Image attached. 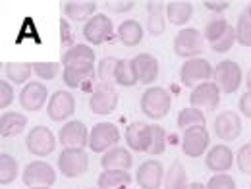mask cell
Listing matches in <instances>:
<instances>
[{
  "instance_id": "1",
  "label": "cell",
  "mask_w": 251,
  "mask_h": 189,
  "mask_svg": "<svg viewBox=\"0 0 251 189\" xmlns=\"http://www.w3.org/2000/svg\"><path fill=\"white\" fill-rule=\"evenodd\" d=\"M139 106H141V112L147 118H151V120H162L170 112L172 96H170V93L164 87L151 85V87H147L143 91V94H141Z\"/></svg>"
},
{
  "instance_id": "2",
  "label": "cell",
  "mask_w": 251,
  "mask_h": 189,
  "mask_svg": "<svg viewBox=\"0 0 251 189\" xmlns=\"http://www.w3.org/2000/svg\"><path fill=\"white\" fill-rule=\"evenodd\" d=\"M172 48H174V54L180 58H186V60L199 58V54L205 50V37L199 29L184 27L176 33Z\"/></svg>"
},
{
  "instance_id": "3",
  "label": "cell",
  "mask_w": 251,
  "mask_h": 189,
  "mask_svg": "<svg viewBox=\"0 0 251 189\" xmlns=\"http://www.w3.org/2000/svg\"><path fill=\"white\" fill-rule=\"evenodd\" d=\"M211 77H215V68L205 58L186 60L180 68V81L184 87H189V89H195L199 83L211 81Z\"/></svg>"
},
{
  "instance_id": "4",
  "label": "cell",
  "mask_w": 251,
  "mask_h": 189,
  "mask_svg": "<svg viewBox=\"0 0 251 189\" xmlns=\"http://www.w3.org/2000/svg\"><path fill=\"white\" fill-rule=\"evenodd\" d=\"M120 141V129L112 122H99L91 127L89 133V149L93 153H106L110 149H114Z\"/></svg>"
},
{
  "instance_id": "5",
  "label": "cell",
  "mask_w": 251,
  "mask_h": 189,
  "mask_svg": "<svg viewBox=\"0 0 251 189\" xmlns=\"http://www.w3.org/2000/svg\"><path fill=\"white\" fill-rule=\"evenodd\" d=\"M211 145V135L205 126H193L184 129L182 135V153L189 158L203 157L209 151Z\"/></svg>"
},
{
  "instance_id": "6",
  "label": "cell",
  "mask_w": 251,
  "mask_h": 189,
  "mask_svg": "<svg viewBox=\"0 0 251 189\" xmlns=\"http://www.w3.org/2000/svg\"><path fill=\"white\" fill-rule=\"evenodd\" d=\"M22 180H24V184L29 189L50 188L56 182V172H54V168L49 162H45V160H33V162H29L24 168Z\"/></svg>"
},
{
  "instance_id": "7",
  "label": "cell",
  "mask_w": 251,
  "mask_h": 189,
  "mask_svg": "<svg viewBox=\"0 0 251 189\" xmlns=\"http://www.w3.org/2000/svg\"><path fill=\"white\" fill-rule=\"evenodd\" d=\"M118 106V93L110 83H97L89 98V108L95 116H108Z\"/></svg>"
},
{
  "instance_id": "8",
  "label": "cell",
  "mask_w": 251,
  "mask_h": 189,
  "mask_svg": "<svg viewBox=\"0 0 251 189\" xmlns=\"http://www.w3.org/2000/svg\"><path fill=\"white\" fill-rule=\"evenodd\" d=\"M89 168V157L83 149H64L58 155V170L68 180L79 178Z\"/></svg>"
},
{
  "instance_id": "9",
  "label": "cell",
  "mask_w": 251,
  "mask_h": 189,
  "mask_svg": "<svg viewBox=\"0 0 251 189\" xmlns=\"http://www.w3.org/2000/svg\"><path fill=\"white\" fill-rule=\"evenodd\" d=\"M25 147L31 155L45 158L54 153L56 137L47 126H35L33 129H29V133L25 137Z\"/></svg>"
},
{
  "instance_id": "10",
  "label": "cell",
  "mask_w": 251,
  "mask_h": 189,
  "mask_svg": "<svg viewBox=\"0 0 251 189\" xmlns=\"http://www.w3.org/2000/svg\"><path fill=\"white\" fill-rule=\"evenodd\" d=\"M242 68L234 60H222L215 68V83L220 87V91L226 94L236 93L242 85Z\"/></svg>"
},
{
  "instance_id": "11",
  "label": "cell",
  "mask_w": 251,
  "mask_h": 189,
  "mask_svg": "<svg viewBox=\"0 0 251 189\" xmlns=\"http://www.w3.org/2000/svg\"><path fill=\"white\" fill-rule=\"evenodd\" d=\"M97 70L93 64H70L64 66L62 79L64 85L70 89H89V85L95 81Z\"/></svg>"
},
{
  "instance_id": "12",
  "label": "cell",
  "mask_w": 251,
  "mask_h": 189,
  "mask_svg": "<svg viewBox=\"0 0 251 189\" xmlns=\"http://www.w3.org/2000/svg\"><path fill=\"white\" fill-rule=\"evenodd\" d=\"M220 87L213 81H205V83H199L195 89H191L189 93V106L193 108H199V110H217L220 102Z\"/></svg>"
},
{
  "instance_id": "13",
  "label": "cell",
  "mask_w": 251,
  "mask_h": 189,
  "mask_svg": "<svg viewBox=\"0 0 251 189\" xmlns=\"http://www.w3.org/2000/svg\"><path fill=\"white\" fill-rule=\"evenodd\" d=\"M112 33H114V25L106 14H95L83 25V37L89 45H102V43L110 41Z\"/></svg>"
},
{
  "instance_id": "14",
  "label": "cell",
  "mask_w": 251,
  "mask_h": 189,
  "mask_svg": "<svg viewBox=\"0 0 251 189\" xmlns=\"http://www.w3.org/2000/svg\"><path fill=\"white\" fill-rule=\"evenodd\" d=\"M75 112V98L66 89L54 91L47 102V116L52 122H64Z\"/></svg>"
},
{
  "instance_id": "15",
  "label": "cell",
  "mask_w": 251,
  "mask_h": 189,
  "mask_svg": "<svg viewBox=\"0 0 251 189\" xmlns=\"http://www.w3.org/2000/svg\"><path fill=\"white\" fill-rule=\"evenodd\" d=\"M89 133L91 131L85 127L83 122L72 120L60 127L58 141L64 149H83L85 145H89Z\"/></svg>"
},
{
  "instance_id": "16",
  "label": "cell",
  "mask_w": 251,
  "mask_h": 189,
  "mask_svg": "<svg viewBox=\"0 0 251 189\" xmlns=\"http://www.w3.org/2000/svg\"><path fill=\"white\" fill-rule=\"evenodd\" d=\"M126 143L131 151L137 153H149L151 143H153V126L145 122H131L126 127Z\"/></svg>"
},
{
  "instance_id": "17",
  "label": "cell",
  "mask_w": 251,
  "mask_h": 189,
  "mask_svg": "<svg viewBox=\"0 0 251 189\" xmlns=\"http://www.w3.org/2000/svg\"><path fill=\"white\" fill-rule=\"evenodd\" d=\"M215 133L220 141H234L242 135V116L234 110H224L215 118Z\"/></svg>"
},
{
  "instance_id": "18",
  "label": "cell",
  "mask_w": 251,
  "mask_h": 189,
  "mask_svg": "<svg viewBox=\"0 0 251 189\" xmlns=\"http://www.w3.org/2000/svg\"><path fill=\"white\" fill-rule=\"evenodd\" d=\"M47 100H49V89L39 79L24 85V89L20 93V104L25 112H39Z\"/></svg>"
},
{
  "instance_id": "19",
  "label": "cell",
  "mask_w": 251,
  "mask_h": 189,
  "mask_svg": "<svg viewBox=\"0 0 251 189\" xmlns=\"http://www.w3.org/2000/svg\"><path fill=\"white\" fill-rule=\"evenodd\" d=\"M164 176L166 172L158 160H145L135 172V182L141 189H160L164 184Z\"/></svg>"
},
{
  "instance_id": "20",
  "label": "cell",
  "mask_w": 251,
  "mask_h": 189,
  "mask_svg": "<svg viewBox=\"0 0 251 189\" xmlns=\"http://www.w3.org/2000/svg\"><path fill=\"white\" fill-rule=\"evenodd\" d=\"M234 164V153L228 145H215L209 149L207 157H205V166L215 172V174H224L232 168Z\"/></svg>"
},
{
  "instance_id": "21",
  "label": "cell",
  "mask_w": 251,
  "mask_h": 189,
  "mask_svg": "<svg viewBox=\"0 0 251 189\" xmlns=\"http://www.w3.org/2000/svg\"><path fill=\"white\" fill-rule=\"evenodd\" d=\"M131 62H133V68H135V73H137L139 83L149 85V83H155V81H157L158 60L153 54L141 52V54H137L135 58H131Z\"/></svg>"
},
{
  "instance_id": "22",
  "label": "cell",
  "mask_w": 251,
  "mask_h": 189,
  "mask_svg": "<svg viewBox=\"0 0 251 189\" xmlns=\"http://www.w3.org/2000/svg\"><path fill=\"white\" fill-rule=\"evenodd\" d=\"M64 16L72 22H83V20H91L97 10V2L95 0H68L62 4Z\"/></svg>"
},
{
  "instance_id": "23",
  "label": "cell",
  "mask_w": 251,
  "mask_h": 189,
  "mask_svg": "<svg viewBox=\"0 0 251 189\" xmlns=\"http://www.w3.org/2000/svg\"><path fill=\"white\" fill-rule=\"evenodd\" d=\"M131 164H133V158H131V153L126 147H114V149L106 151L100 157V168L102 170H127L129 172Z\"/></svg>"
},
{
  "instance_id": "24",
  "label": "cell",
  "mask_w": 251,
  "mask_h": 189,
  "mask_svg": "<svg viewBox=\"0 0 251 189\" xmlns=\"http://www.w3.org/2000/svg\"><path fill=\"white\" fill-rule=\"evenodd\" d=\"M27 126V116L14 110H4L0 114V135L2 137H16Z\"/></svg>"
},
{
  "instance_id": "25",
  "label": "cell",
  "mask_w": 251,
  "mask_h": 189,
  "mask_svg": "<svg viewBox=\"0 0 251 189\" xmlns=\"http://www.w3.org/2000/svg\"><path fill=\"white\" fill-rule=\"evenodd\" d=\"M193 16V4L189 0H172L166 4V20L176 25L184 27Z\"/></svg>"
},
{
  "instance_id": "26",
  "label": "cell",
  "mask_w": 251,
  "mask_h": 189,
  "mask_svg": "<svg viewBox=\"0 0 251 189\" xmlns=\"http://www.w3.org/2000/svg\"><path fill=\"white\" fill-rule=\"evenodd\" d=\"M131 184V174L127 170H102L97 178L99 189H127Z\"/></svg>"
},
{
  "instance_id": "27",
  "label": "cell",
  "mask_w": 251,
  "mask_h": 189,
  "mask_svg": "<svg viewBox=\"0 0 251 189\" xmlns=\"http://www.w3.org/2000/svg\"><path fill=\"white\" fill-rule=\"evenodd\" d=\"M143 25L137 20H124L118 25V39L124 47H137L143 41Z\"/></svg>"
},
{
  "instance_id": "28",
  "label": "cell",
  "mask_w": 251,
  "mask_h": 189,
  "mask_svg": "<svg viewBox=\"0 0 251 189\" xmlns=\"http://www.w3.org/2000/svg\"><path fill=\"white\" fill-rule=\"evenodd\" d=\"M60 64L62 66H70V64H95V50L89 45H75L70 50L62 52Z\"/></svg>"
},
{
  "instance_id": "29",
  "label": "cell",
  "mask_w": 251,
  "mask_h": 189,
  "mask_svg": "<svg viewBox=\"0 0 251 189\" xmlns=\"http://www.w3.org/2000/svg\"><path fill=\"white\" fill-rule=\"evenodd\" d=\"M188 174L180 160H174L164 176V189H188Z\"/></svg>"
},
{
  "instance_id": "30",
  "label": "cell",
  "mask_w": 251,
  "mask_h": 189,
  "mask_svg": "<svg viewBox=\"0 0 251 189\" xmlns=\"http://www.w3.org/2000/svg\"><path fill=\"white\" fill-rule=\"evenodd\" d=\"M33 73V64L29 62H6L4 64V75L8 77V81L12 83H20V85H27L29 77Z\"/></svg>"
},
{
  "instance_id": "31",
  "label": "cell",
  "mask_w": 251,
  "mask_h": 189,
  "mask_svg": "<svg viewBox=\"0 0 251 189\" xmlns=\"http://www.w3.org/2000/svg\"><path fill=\"white\" fill-rule=\"evenodd\" d=\"M147 31L153 37H158L166 31V20L162 16V2H147Z\"/></svg>"
},
{
  "instance_id": "32",
  "label": "cell",
  "mask_w": 251,
  "mask_h": 189,
  "mask_svg": "<svg viewBox=\"0 0 251 189\" xmlns=\"http://www.w3.org/2000/svg\"><path fill=\"white\" fill-rule=\"evenodd\" d=\"M114 83L122 85V87H133L139 83L137 79V73H135V68H133V62L131 60H118V66H116V75H114Z\"/></svg>"
},
{
  "instance_id": "33",
  "label": "cell",
  "mask_w": 251,
  "mask_h": 189,
  "mask_svg": "<svg viewBox=\"0 0 251 189\" xmlns=\"http://www.w3.org/2000/svg\"><path fill=\"white\" fill-rule=\"evenodd\" d=\"M20 176V166L16 158L8 153L0 155V186H10Z\"/></svg>"
},
{
  "instance_id": "34",
  "label": "cell",
  "mask_w": 251,
  "mask_h": 189,
  "mask_svg": "<svg viewBox=\"0 0 251 189\" xmlns=\"http://www.w3.org/2000/svg\"><path fill=\"white\" fill-rule=\"evenodd\" d=\"M205 114H203V110H199V108H193V106H186V108H182L180 110V114H178V120H176V124L180 129H188V127H193V126H205Z\"/></svg>"
},
{
  "instance_id": "35",
  "label": "cell",
  "mask_w": 251,
  "mask_h": 189,
  "mask_svg": "<svg viewBox=\"0 0 251 189\" xmlns=\"http://www.w3.org/2000/svg\"><path fill=\"white\" fill-rule=\"evenodd\" d=\"M236 27V41L242 45V47H251V18L250 14L244 10L238 18V24L234 25Z\"/></svg>"
},
{
  "instance_id": "36",
  "label": "cell",
  "mask_w": 251,
  "mask_h": 189,
  "mask_svg": "<svg viewBox=\"0 0 251 189\" xmlns=\"http://www.w3.org/2000/svg\"><path fill=\"white\" fill-rule=\"evenodd\" d=\"M60 71H64L60 62H33V73L43 81H52Z\"/></svg>"
},
{
  "instance_id": "37",
  "label": "cell",
  "mask_w": 251,
  "mask_h": 189,
  "mask_svg": "<svg viewBox=\"0 0 251 189\" xmlns=\"http://www.w3.org/2000/svg\"><path fill=\"white\" fill-rule=\"evenodd\" d=\"M228 27H230V24H228L224 18H215L213 22L207 24L203 37H205V41H209V45H213V43H217L220 37L226 33Z\"/></svg>"
},
{
  "instance_id": "38",
  "label": "cell",
  "mask_w": 251,
  "mask_h": 189,
  "mask_svg": "<svg viewBox=\"0 0 251 189\" xmlns=\"http://www.w3.org/2000/svg\"><path fill=\"white\" fill-rule=\"evenodd\" d=\"M116 66H118V60L112 58V56H106L102 58L99 66H97V75L100 79V83H110L114 81V75H116Z\"/></svg>"
},
{
  "instance_id": "39",
  "label": "cell",
  "mask_w": 251,
  "mask_h": 189,
  "mask_svg": "<svg viewBox=\"0 0 251 189\" xmlns=\"http://www.w3.org/2000/svg\"><path fill=\"white\" fill-rule=\"evenodd\" d=\"M166 151V129L158 124H153V143L149 149L151 157H158Z\"/></svg>"
},
{
  "instance_id": "40",
  "label": "cell",
  "mask_w": 251,
  "mask_h": 189,
  "mask_svg": "<svg viewBox=\"0 0 251 189\" xmlns=\"http://www.w3.org/2000/svg\"><path fill=\"white\" fill-rule=\"evenodd\" d=\"M234 43H238V41H236V27L230 25L219 41L211 45V48H213V52H219V54L220 52H228V50L234 47Z\"/></svg>"
},
{
  "instance_id": "41",
  "label": "cell",
  "mask_w": 251,
  "mask_h": 189,
  "mask_svg": "<svg viewBox=\"0 0 251 189\" xmlns=\"http://www.w3.org/2000/svg\"><path fill=\"white\" fill-rule=\"evenodd\" d=\"M236 164H238L240 172H244L246 176H251V143H246L240 147V151L236 153Z\"/></svg>"
},
{
  "instance_id": "42",
  "label": "cell",
  "mask_w": 251,
  "mask_h": 189,
  "mask_svg": "<svg viewBox=\"0 0 251 189\" xmlns=\"http://www.w3.org/2000/svg\"><path fill=\"white\" fill-rule=\"evenodd\" d=\"M72 47H75V37H74V31L70 27V22L62 18L60 20V48H62V52H66Z\"/></svg>"
},
{
  "instance_id": "43",
  "label": "cell",
  "mask_w": 251,
  "mask_h": 189,
  "mask_svg": "<svg viewBox=\"0 0 251 189\" xmlns=\"http://www.w3.org/2000/svg\"><path fill=\"white\" fill-rule=\"evenodd\" d=\"M207 189H236V182L232 176H228L226 172L224 174H215L209 184H207Z\"/></svg>"
},
{
  "instance_id": "44",
  "label": "cell",
  "mask_w": 251,
  "mask_h": 189,
  "mask_svg": "<svg viewBox=\"0 0 251 189\" xmlns=\"http://www.w3.org/2000/svg\"><path fill=\"white\" fill-rule=\"evenodd\" d=\"M12 102H14V87L8 83L6 77H2V79H0V108H2V112H4Z\"/></svg>"
},
{
  "instance_id": "45",
  "label": "cell",
  "mask_w": 251,
  "mask_h": 189,
  "mask_svg": "<svg viewBox=\"0 0 251 189\" xmlns=\"http://www.w3.org/2000/svg\"><path fill=\"white\" fill-rule=\"evenodd\" d=\"M106 6L110 10H114L116 14H124V12H129L135 6V2L133 0H110V2H106Z\"/></svg>"
},
{
  "instance_id": "46",
  "label": "cell",
  "mask_w": 251,
  "mask_h": 189,
  "mask_svg": "<svg viewBox=\"0 0 251 189\" xmlns=\"http://www.w3.org/2000/svg\"><path fill=\"white\" fill-rule=\"evenodd\" d=\"M203 6L207 8V10H211V12H224V10H228L230 8V2L228 0H205L203 2Z\"/></svg>"
},
{
  "instance_id": "47",
  "label": "cell",
  "mask_w": 251,
  "mask_h": 189,
  "mask_svg": "<svg viewBox=\"0 0 251 189\" xmlns=\"http://www.w3.org/2000/svg\"><path fill=\"white\" fill-rule=\"evenodd\" d=\"M240 112H242V116L251 120V91L240 96Z\"/></svg>"
},
{
  "instance_id": "48",
  "label": "cell",
  "mask_w": 251,
  "mask_h": 189,
  "mask_svg": "<svg viewBox=\"0 0 251 189\" xmlns=\"http://www.w3.org/2000/svg\"><path fill=\"white\" fill-rule=\"evenodd\" d=\"M188 189H207L205 184H201V182H193V184H189Z\"/></svg>"
},
{
  "instance_id": "49",
  "label": "cell",
  "mask_w": 251,
  "mask_h": 189,
  "mask_svg": "<svg viewBox=\"0 0 251 189\" xmlns=\"http://www.w3.org/2000/svg\"><path fill=\"white\" fill-rule=\"evenodd\" d=\"M246 85H248V91H251V68L248 71V75H246Z\"/></svg>"
},
{
  "instance_id": "50",
  "label": "cell",
  "mask_w": 251,
  "mask_h": 189,
  "mask_svg": "<svg viewBox=\"0 0 251 189\" xmlns=\"http://www.w3.org/2000/svg\"><path fill=\"white\" fill-rule=\"evenodd\" d=\"M246 12L250 14V18H251V2H250V4H248V8H246Z\"/></svg>"
},
{
  "instance_id": "51",
  "label": "cell",
  "mask_w": 251,
  "mask_h": 189,
  "mask_svg": "<svg viewBox=\"0 0 251 189\" xmlns=\"http://www.w3.org/2000/svg\"><path fill=\"white\" fill-rule=\"evenodd\" d=\"M33 189H50V188H33Z\"/></svg>"
}]
</instances>
